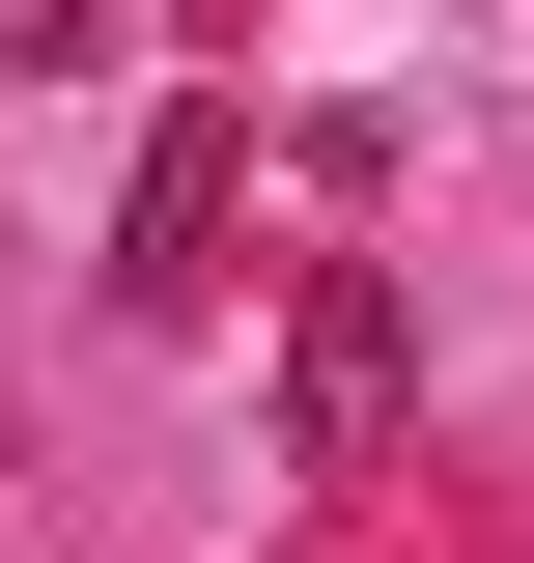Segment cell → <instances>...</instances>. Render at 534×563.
<instances>
[{
	"label": "cell",
	"mask_w": 534,
	"mask_h": 563,
	"mask_svg": "<svg viewBox=\"0 0 534 563\" xmlns=\"http://www.w3.org/2000/svg\"><path fill=\"white\" fill-rule=\"evenodd\" d=\"M394 395H422V310H394V254H337V282H310V339H281V422H310V451H366Z\"/></svg>",
	"instance_id": "obj_1"
},
{
	"label": "cell",
	"mask_w": 534,
	"mask_h": 563,
	"mask_svg": "<svg viewBox=\"0 0 534 563\" xmlns=\"http://www.w3.org/2000/svg\"><path fill=\"white\" fill-rule=\"evenodd\" d=\"M225 198H254V141H225V113H169V141H141V225H113V282H141V310H198V282H225Z\"/></svg>",
	"instance_id": "obj_2"
},
{
	"label": "cell",
	"mask_w": 534,
	"mask_h": 563,
	"mask_svg": "<svg viewBox=\"0 0 534 563\" xmlns=\"http://www.w3.org/2000/svg\"><path fill=\"white\" fill-rule=\"evenodd\" d=\"M0 563H29V536H0Z\"/></svg>",
	"instance_id": "obj_3"
}]
</instances>
